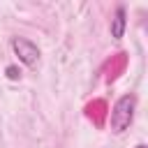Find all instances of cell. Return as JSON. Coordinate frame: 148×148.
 <instances>
[{
	"label": "cell",
	"instance_id": "1",
	"mask_svg": "<svg viewBox=\"0 0 148 148\" xmlns=\"http://www.w3.org/2000/svg\"><path fill=\"white\" fill-rule=\"evenodd\" d=\"M134 104H136V97H134L132 92H130V95H123V97L116 102V106H113V111H111V130H113L116 134L125 132V130L132 125Z\"/></svg>",
	"mask_w": 148,
	"mask_h": 148
},
{
	"label": "cell",
	"instance_id": "2",
	"mask_svg": "<svg viewBox=\"0 0 148 148\" xmlns=\"http://www.w3.org/2000/svg\"><path fill=\"white\" fill-rule=\"evenodd\" d=\"M12 51L18 56L21 62H25L28 67H35L37 60H39V49L30 42V39H23V37H14L12 39Z\"/></svg>",
	"mask_w": 148,
	"mask_h": 148
},
{
	"label": "cell",
	"instance_id": "3",
	"mask_svg": "<svg viewBox=\"0 0 148 148\" xmlns=\"http://www.w3.org/2000/svg\"><path fill=\"white\" fill-rule=\"evenodd\" d=\"M125 67H127V53H116V56H111L104 65H102V74H104V81H116L123 72H125Z\"/></svg>",
	"mask_w": 148,
	"mask_h": 148
},
{
	"label": "cell",
	"instance_id": "4",
	"mask_svg": "<svg viewBox=\"0 0 148 148\" xmlns=\"http://www.w3.org/2000/svg\"><path fill=\"white\" fill-rule=\"evenodd\" d=\"M86 116H88V120L97 127V130H102L104 127V123H106V116H109V104H106V99H92V102H88L86 104Z\"/></svg>",
	"mask_w": 148,
	"mask_h": 148
},
{
	"label": "cell",
	"instance_id": "5",
	"mask_svg": "<svg viewBox=\"0 0 148 148\" xmlns=\"http://www.w3.org/2000/svg\"><path fill=\"white\" fill-rule=\"evenodd\" d=\"M125 25H127L125 7L120 5V7H116V14H113V18H111V35H113L116 39H120V37L125 35Z\"/></svg>",
	"mask_w": 148,
	"mask_h": 148
},
{
	"label": "cell",
	"instance_id": "6",
	"mask_svg": "<svg viewBox=\"0 0 148 148\" xmlns=\"http://www.w3.org/2000/svg\"><path fill=\"white\" fill-rule=\"evenodd\" d=\"M5 74H7V79H12V81H18V79H21V69H18L16 65H9V67L5 69Z\"/></svg>",
	"mask_w": 148,
	"mask_h": 148
},
{
	"label": "cell",
	"instance_id": "7",
	"mask_svg": "<svg viewBox=\"0 0 148 148\" xmlns=\"http://www.w3.org/2000/svg\"><path fill=\"white\" fill-rule=\"evenodd\" d=\"M136 148H146V146H143V143H139V146H136Z\"/></svg>",
	"mask_w": 148,
	"mask_h": 148
}]
</instances>
